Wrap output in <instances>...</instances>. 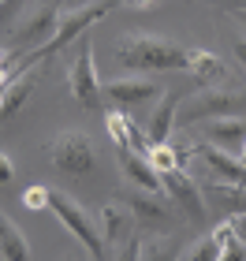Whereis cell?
Returning a JSON list of instances; mask_svg holds the SVG:
<instances>
[{"mask_svg":"<svg viewBox=\"0 0 246 261\" xmlns=\"http://www.w3.org/2000/svg\"><path fill=\"white\" fill-rule=\"evenodd\" d=\"M11 82V79H8ZM8 82H0V101H4V93H8Z\"/></svg>","mask_w":246,"mask_h":261,"instance_id":"30","label":"cell"},{"mask_svg":"<svg viewBox=\"0 0 246 261\" xmlns=\"http://www.w3.org/2000/svg\"><path fill=\"white\" fill-rule=\"evenodd\" d=\"M235 8H239V11H246V0H235Z\"/></svg>","mask_w":246,"mask_h":261,"instance_id":"31","label":"cell"},{"mask_svg":"<svg viewBox=\"0 0 246 261\" xmlns=\"http://www.w3.org/2000/svg\"><path fill=\"white\" fill-rule=\"evenodd\" d=\"M179 93H168V97H160L153 120H149V142H168L172 138V123H175V112H179Z\"/></svg>","mask_w":246,"mask_h":261,"instance_id":"17","label":"cell"},{"mask_svg":"<svg viewBox=\"0 0 246 261\" xmlns=\"http://www.w3.org/2000/svg\"><path fill=\"white\" fill-rule=\"evenodd\" d=\"M67 82H71V97L90 112H101L104 105V82L97 79V67H93V45L82 41L78 56L71 60V71H67Z\"/></svg>","mask_w":246,"mask_h":261,"instance_id":"5","label":"cell"},{"mask_svg":"<svg viewBox=\"0 0 246 261\" xmlns=\"http://www.w3.org/2000/svg\"><path fill=\"white\" fill-rule=\"evenodd\" d=\"M146 161L153 164L157 172H172V168H183V161H179V149H175V142H153V146L146 149Z\"/></svg>","mask_w":246,"mask_h":261,"instance_id":"20","label":"cell"},{"mask_svg":"<svg viewBox=\"0 0 246 261\" xmlns=\"http://www.w3.org/2000/svg\"><path fill=\"white\" fill-rule=\"evenodd\" d=\"M242 15H246V11H242Z\"/></svg>","mask_w":246,"mask_h":261,"instance_id":"33","label":"cell"},{"mask_svg":"<svg viewBox=\"0 0 246 261\" xmlns=\"http://www.w3.org/2000/svg\"><path fill=\"white\" fill-rule=\"evenodd\" d=\"M49 209L60 217V224L67 231L75 235V239L90 250V257L93 261H104V254H108V243H104V235H101V228L90 220V213L78 205L75 198H67L64 191H56V187H49Z\"/></svg>","mask_w":246,"mask_h":261,"instance_id":"3","label":"cell"},{"mask_svg":"<svg viewBox=\"0 0 246 261\" xmlns=\"http://www.w3.org/2000/svg\"><path fill=\"white\" fill-rule=\"evenodd\" d=\"M8 60H11V53H8V49H0V82H8V79H11V67H8Z\"/></svg>","mask_w":246,"mask_h":261,"instance_id":"28","label":"cell"},{"mask_svg":"<svg viewBox=\"0 0 246 261\" xmlns=\"http://www.w3.org/2000/svg\"><path fill=\"white\" fill-rule=\"evenodd\" d=\"M220 246L213 235H205V239H194V243H186L183 250H179V261H216L220 257Z\"/></svg>","mask_w":246,"mask_h":261,"instance_id":"22","label":"cell"},{"mask_svg":"<svg viewBox=\"0 0 246 261\" xmlns=\"http://www.w3.org/2000/svg\"><path fill=\"white\" fill-rule=\"evenodd\" d=\"M15 179V161H11V153H0V187Z\"/></svg>","mask_w":246,"mask_h":261,"instance_id":"24","label":"cell"},{"mask_svg":"<svg viewBox=\"0 0 246 261\" xmlns=\"http://www.w3.org/2000/svg\"><path fill=\"white\" fill-rule=\"evenodd\" d=\"M231 49H235V56H239V64L246 67V34H231Z\"/></svg>","mask_w":246,"mask_h":261,"instance_id":"25","label":"cell"},{"mask_svg":"<svg viewBox=\"0 0 246 261\" xmlns=\"http://www.w3.org/2000/svg\"><path fill=\"white\" fill-rule=\"evenodd\" d=\"M0 254H4V261H30L26 235H22V228L8 217L4 209H0Z\"/></svg>","mask_w":246,"mask_h":261,"instance_id":"15","label":"cell"},{"mask_svg":"<svg viewBox=\"0 0 246 261\" xmlns=\"http://www.w3.org/2000/svg\"><path fill=\"white\" fill-rule=\"evenodd\" d=\"M104 93H108V101H116L120 109H138V105L153 101L160 93V86L153 79H146V75H127V79L104 82Z\"/></svg>","mask_w":246,"mask_h":261,"instance_id":"8","label":"cell"},{"mask_svg":"<svg viewBox=\"0 0 246 261\" xmlns=\"http://www.w3.org/2000/svg\"><path fill=\"white\" fill-rule=\"evenodd\" d=\"M228 220H231V228H235V235L246 243V209H242V213H231Z\"/></svg>","mask_w":246,"mask_h":261,"instance_id":"27","label":"cell"},{"mask_svg":"<svg viewBox=\"0 0 246 261\" xmlns=\"http://www.w3.org/2000/svg\"><path fill=\"white\" fill-rule=\"evenodd\" d=\"M34 93V67L26 71H15L8 82V93H4V101H0V120H11L22 105H26V97Z\"/></svg>","mask_w":246,"mask_h":261,"instance_id":"16","label":"cell"},{"mask_svg":"<svg viewBox=\"0 0 246 261\" xmlns=\"http://www.w3.org/2000/svg\"><path fill=\"white\" fill-rule=\"evenodd\" d=\"M202 135L209 142H216V146H242L246 142V120H239V116H209V120H202Z\"/></svg>","mask_w":246,"mask_h":261,"instance_id":"13","label":"cell"},{"mask_svg":"<svg viewBox=\"0 0 246 261\" xmlns=\"http://www.w3.org/2000/svg\"><path fill=\"white\" fill-rule=\"evenodd\" d=\"M134 224H138V220H134V213H131V205H127L123 198L104 201V205L97 209V228H101V235H104V243H108V246L131 239Z\"/></svg>","mask_w":246,"mask_h":261,"instance_id":"9","label":"cell"},{"mask_svg":"<svg viewBox=\"0 0 246 261\" xmlns=\"http://www.w3.org/2000/svg\"><path fill=\"white\" fill-rule=\"evenodd\" d=\"M205 191H209V198H216L228 213H242L246 209V187H239V183H228V179H220V175H213V179L205 183Z\"/></svg>","mask_w":246,"mask_h":261,"instance_id":"18","label":"cell"},{"mask_svg":"<svg viewBox=\"0 0 246 261\" xmlns=\"http://www.w3.org/2000/svg\"><path fill=\"white\" fill-rule=\"evenodd\" d=\"M194 153H198V161H202L213 175H220V179H228V183L246 187V164L235 161L224 146H216V142H194Z\"/></svg>","mask_w":246,"mask_h":261,"instance_id":"10","label":"cell"},{"mask_svg":"<svg viewBox=\"0 0 246 261\" xmlns=\"http://www.w3.org/2000/svg\"><path fill=\"white\" fill-rule=\"evenodd\" d=\"M179 250H183V246L168 243L164 235H153V239L142 243V254H138V261H179Z\"/></svg>","mask_w":246,"mask_h":261,"instance_id":"21","label":"cell"},{"mask_svg":"<svg viewBox=\"0 0 246 261\" xmlns=\"http://www.w3.org/2000/svg\"><path fill=\"white\" fill-rule=\"evenodd\" d=\"M22 205L26 209H45L49 205V187H41V183L26 187V191H22Z\"/></svg>","mask_w":246,"mask_h":261,"instance_id":"23","label":"cell"},{"mask_svg":"<svg viewBox=\"0 0 246 261\" xmlns=\"http://www.w3.org/2000/svg\"><path fill=\"white\" fill-rule=\"evenodd\" d=\"M60 15H64V11H60V0H45V4L15 30V41H26V45H34V49H38V45H45V41L56 34V22H60Z\"/></svg>","mask_w":246,"mask_h":261,"instance_id":"11","label":"cell"},{"mask_svg":"<svg viewBox=\"0 0 246 261\" xmlns=\"http://www.w3.org/2000/svg\"><path fill=\"white\" fill-rule=\"evenodd\" d=\"M138 254H142V243H138V239H127V246H123L120 261H138Z\"/></svg>","mask_w":246,"mask_h":261,"instance_id":"26","label":"cell"},{"mask_svg":"<svg viewBox=\"0 0 246 261\" xmlns=\"http://www.w3.org/2000/svg\"><path fill=\"white\" fill-rule=\"evenodd\" d=\"M160 179H164V194H168L172 201H179V205L190 213V217H198V220L205 217V205H202V194H198V183H194L183 168L160 172Z\"/></svg>","mask_w":246,"mask_h":261,"instance_id":"12","label":"cell"},{"mask_svg":"<svg viewBox=\"0 0 246 261\" xmlns=\"http://www.w3.org/2000/svg\"><path fill=\"white\" fill-rule=\"evenodd\" d=\"M49 161L64 175H86L93 168V138L86 130H60L49 142Z\"/></svg>","mask_w":246,"mask_h":261,"instance_id":"4","label":"cell"},{"mask_svg":"<svg viewBox=\"0 0 246 261\" xmlns=\"http://www.w3.org/2000/svg\"><path fill=\"white\" fill-rule=\"evenodd\" d=\"M123 201L131 205L138 228H153V231L168 228V220H172V198L168 194L146 191V187H131V194H127Z\"/></svg>","mask_w":246,"mask_h":261,"instance_id":"7","label":"cell"},{"mask_svg":"<svg viewBox=\"0 0 246 261\" xmlns=\"http://www.w3.org/2000/svg\"><path fill=\"white\" fill-rule=\"evenodd\" d=\"M186 71H190L198 82L213 86V82H220L228 75V64L220 60L216 53H209V49H190V53H186Z\"/></svg>","mask_w":246,"mask_h":261,"instance_id":"14","label":"cell"},{"mask_svg":"<svg viewBox=\"0 0 246 261\" xmlns=\"http://www.w3.org/2000/svg\"><path fill=\"white\" fill-rule=\"evenodd\" d=\"M127 8H149V4H157V0H123Z\"/></svg>","mask_w":246,"mask_h":261,"instance_id":"29","label":"cell"},{"mask_svg":"<svg viewBox=\"0 0 246 261\" xmlns=\"http://www.w3.org/2000/svg\"><path fill=\"white\" fill-rule=\"evenodd\" d=\"M186 53L190 49L160 38V34H123V38L116 41L120 64L134 67V71H175V67H186Z\"/></svg>","mask_w":246,"mask_h":261,"instance_id":"1","label":"cell"},{"mask_svg":"<svg viewBox=\"0 0 246 261\" xmlns=\"http://www.w3.org/2000/svg\"><path fill=\"white\" fill-rule=\"evenodd\" d=\"M104 130H108V142L116 149H131V116L120 109L104 112Z\"/></svg>","mask_w":246,"mask_h":261,"instance_id":"19","label":"cell"},{"mask_svg":"<svg viewBox=\"0 0 246 261\" xmlns=\"http://www.w3.org/2000/svg\"><path fill=\"white\" fill-rule=\"evenodd\" d=\"M239 101V90H228V86H202L194 97L179 101V112L186 123H198V120H209V116H224L235 109Z\"/></svg>","mask_w":246,"mask_h":261,"instance_id":"6","label":"cell"},{"mask_svg":"<svg viewBox=\"0 0 246 261\" xmlns=\"http://www.w3.org/2000/svg\"><path fill=\"white\" fill-rule=\"evenodd\" d=\"M239 161H242V164H246V142H242V157H239Z\"/></svg>","mask_w":246,"mask_h":261,"instance_id":"32","label":"cell"},{"mask_svg":"<svg viewBox=\"0 0 246 261\" xmlns=\"http://www.w3.org/2000/svg\"><path fill=\"white\" fill-rule=\"evenodd\" d=\"M112 4H123V0H90V4H82V8H71V11H64L60 15V22H56V34L45 45H38V49H34L26 60L22 64H15L11 67V75H15V71H26V67H34L38 60H49V56H56L60 49H67V45H71L75 38L82 30L90 27V22H97L101 15H108V8Z\"/></svg>","mask_w":246,"mask_h":261,"instance_id":"2","label":"cell"}]
</instances>
